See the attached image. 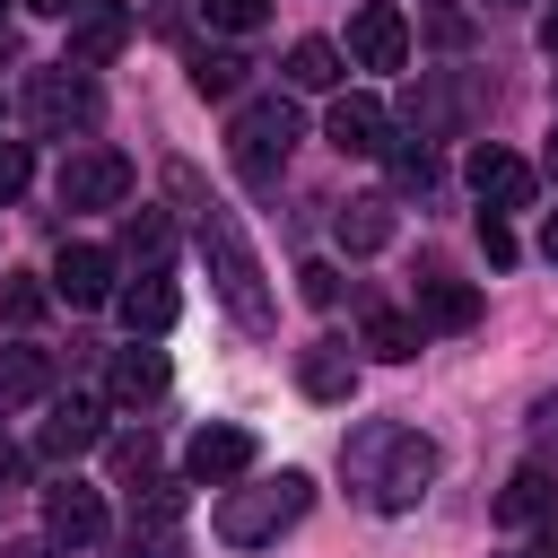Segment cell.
Wrapping results in <instances>:
<instances>
[{"label":"cell","instance_id":"cell-4","mask_svg":"<svg viewBox=\"0 0 558 558\" xmlns=\"http://www.w3.org/2000/svg\"><path fill=\"white\" fill-rule=\"evenodd\" d=\"M305 506H314V480H305V471L244 480V488H227V497H218V541H227V549H262V541H279Z\"/></svg>","mask_w":558,"mask_h":558},{"label":"cell","instance_id":"cell-40","mask_svg":"<svg viewBox=\"0 0 558 558\" xmlns=\"http://www.w3.org/2000/svg\"><path fill=\"white\" fill-rule=\"evenodd\" d=\"M17 558H52V549H44V541H26V549H17Z\"/></svg>","mask_w":558,"mask_h":558},{"label":"cell","instance_id":"cell-1","mask_svg":"<svg viewBox=\"0 0 558 558\" xmlns=\"http://www.w3.org/2000/svg\"><path fill=\"white\" fill-rule=\"evenodd\" d=\"M166 192H174V209H192V244H201V262H209L218 305H227L244 331H270V323H279V305H270V279H262V262H253V244H244L235 209H227V201H209L192 166H166Z\"/></svg>","mask_w":558,"mask_h":558},{"label":"cell","instance_id":"cell-39","mask_svg":"<svg viewBox=\"0 0 558 558\" xmlns=\"http://www.w3.org/2000/svg\"><path fill=\"white\" fill-rule=\"evenodd\" d=\"M541 52H549V61H558V17H549V26H541Z\"/></svg>","mask_w":558,"mask_h":558},{"label":"cell","instance_id":"cell-30","mask_svg":"<svg viewBox=\"0 0 558 558\" xmlns=\"http://www.w3.org/2000/svg\"><path fill=\"white\" fill-rule=\"evenodd\" d=\"M201 17H209L218 35H253V26L270 17V0H201Z\"/></svg>","mask_w":558,"mask_h":558},{"label":"cell","instance_id":"cell-37","mask_svg":"<svg viewBox=\"0 0 558 558\" xmlns=\"http://www.w3.org/2000/svg\"><path fill=\"white\" fill-rule=\"evenodd\" d=\"M0 480H17V445L9 436H0Z\"/></svg>","mask_w":558,"mask_h":558},{"label":"cell","instance_id":"cell-27","mask_svg":"<svg viewBox=\"0 0 558 558\" xmlns=\"http://www.w3.org/2000/svg\"><path fill=\"white\" fill-rule=\"evenodd\" d=\"M384 157H392V183H401V192H427V183H436V148H427L418 131H410V140H392Z\"/></svg>","mask_w":558,"mask_h":558},{"label":"cell","instance_id":"cell-2","mask_svg":"<svg viewBox=\"0 0 558 558\" xmlns=\"http://www.w3.org/2000/svg\"><path fill=\"white\" fill-rule=\"evenodd\" d=\"M340 471H349V488H357L375 514H410V506L427 497V480H436V436H418V427H401V418H366V427H349Z\"/></svg>","mask_w":558,"mask_h":558},{"label":"cell","instance_id":"cell-6","mask_svg":"<svg viewBox=\"0 0 558 558\" xmlns=\"http://www.w3.org/2000/svg\"><path fill=\"white\" fill-rule=\"evenodd\" d=\"M52 192H61V209H122L131 201V157L122 148H70Z\"/></svg>","mask_w":558,"mask_h":558},{"label":"cell","instance_id":"cell-9","mask_svg":"<svg viewBox=\"0 0 558 558\" xmlns=\"http://www.w3.org/2000/svg\"><path fill=\"white\" fill-rule=\"evenodd\" d=\"M349 61H357V70H401V61H410V17H401L392 0H366V9L349 17Z\"/></svg>","mask_w":558,"mask_h":558},{"label":"cell","instance_id":"cell-23","mask_svg":"<svg viewBox=\"0 0 558 558\" xmlns=\"http://www.w3.org/2000/svg\"><path fill=\"white\" fill-rule=\"evenodd\" d=\"M166 253H174V218L166 209H131L122 218V262L131 270H166Z\"/></svg>","mask_w":558,"mask_h":558},{"label":"cell","instance_id":"cell-16","mask_svg":"<svg viewBox=\"0 0 558 558\" xmlns=\"http://www.w3.org/2000/svg\"><path fill=\"white\" fill-rule=\"evenodd\" d=\"M113 314H122V331H131V340H157V331L183 314V296H174V279H166V270H140L131 288H113Z\"/></svg>","mask_w":558,"mask_h":558},{"label":"cell","instance_id":"cell-41","mask_svg":"<svg viewBox=\"0 0 558 558\" xmlns=\"http://www.w3.org/2000/svg\"><path fill=\"white\" fill-rule=\"evenodd\" d=\"M549 174H558V131H549Z\"/></svg>","mask_w":558,"mask_h":558},{"label":"cell","instance_id":"cell-25","mask_svg":"<svg viewBox=\"0 0 558 558\" xmlns=\"http://www.w3.org/2000/svg\"><path fill=\"white\" fill-rule=\"evenodd\" d=\"M288 87H340V44L296 35V44H288Z\"/></svg>","mask_w":558,"mask_h":558},{"label":"cell","instance_id":"cell-10","mask_svg":"<svg viewBox=\"0 0 558 558\" xmlns=\"http://www.w3.org/2000/svg\"><path fill=\"white\" fill-rule=\"evenodd\" d=\"M35 445H44V462H78V453H96V445H105V401H96V392H61Z\"/></svg>","mask_w":558,"mask_h":558},{"label":"cell","instance_id":"cell-38","mask_svg":"<svg viewBox=\"0 0 558 558\" xmlns=\"http://www.w3.org/2000/svg\"><path fill=\"white\" fill-rule=\"evenodd\" d=\"M541 253H549V262H558V209H549V227H541Z\"/></svg>","mask_w":558,"mask_h":558},{"label":"cell","instance_id":"cell-32","mask_svg":"<svg viewBox=\"0 0 558 558\" xmlns=\"http://www.w3.org/2000/svg\"><path fill=\"white\" fill-rule=\"evenodd\" d=\"M480 253H488V262H497V270H506V262H514V227H506V218H497V209H480Z\"/></svg>","mask_w":558,"mask_h":558},{"label":"cell","instance_id":"cell-34","mask_svg":"<svg viewBox=\"0 0 558 558\" xmlns=\"http://www.w3.org/2000/svg\"><path fill=\"white\" fill-rule=\"evenodd\" d=\"M296 279H305V305H340V270L331 262H305Z\"/></svg>","mask_w":558,"mask_h":558},{"label":"cell","instance_id":"cell-31","mask_svg":"<svg viewBox=\"0 0 558 558\" xmlns=\"http://www.w3.org/2000/svg\"><path fill=\"white\" fill-rule=\"evenodd\" d=\"M26 174H35L26 140H0V201H17V192H26Z\"/></svg>","mask_w":558,"mask_h":558},{"label":"cell","instance_id":"cell-3","mask_svg":"<svg viewBox=\"0 0 558 558\" xmlns=\"http://www.w3.org/2000/svg\"><path fill=\"white\" fill-rule=\"evenodd\" d=\"M296 140H305L296 105H288V96H253V105H235V122H227V166H235L253 192H279Z\"/></svg>","mask_w":558,"mask_h":558},{"label":"cell","instance_id":"cell-24","mask_svg":"<svg viewBox=\"0 0 558 558\" xmlns=\"http://www.w3.org/2000/svg\"><path fill=\"white\" fill-rule=\"evenodd\" d=\"M357 349H375L384 366H401V357H418V323H410V314H384V305H375V314L357 323Z\"/></svg>","mask_w":558,"mask_h":558},{"label":"cell","instance_id":"cell-21","mask_svg":"<svg viewBox=\"0 0 558 558\" xmlns=\"http://www.w3.org/2000/svg\"><path fill=\"white\" fill-rule=\"evenodd\" d=\"M105 392H113V401H122V410H148V401H157V392H166V357H157V349H140V340H131V349H122V357H113V384H105Z\"/></svg>","mask_w":558,"mask_h":558},{"label":"cell","instance_id":"cell-7","mask_svg":"<svg viewBox=\"0 0 558 558\" xmlns=\"http://www.w3.org/2000/svg\"><path fill=\"white\" fill-rule=\"evenodd\" d=\"M131 35H140V9H131V0H87V9L70 17V61H78V70H105Z\"/></svg>","mask_w":558,"mask_h":558},{"label":"cell","instance_id":"cell-29","mask_svg":"<svg viewBox=\"0 0 558 558\" xmlns=\"http://www.w3.org/2000/svg\"><path fill=\"white\" fill-rule=\"evenodd\" d=\"M113 471L140 488V480H157V436L140 427V436H113Z\"/></svg>","mask_w":558,"mask_h":558},{"label":"cell","instance_id":"cell-35","mask_svg":"<svg viewBox=\"0 0 558 558\" xmlns=\"http://www.w3.org/2000/svg\"><path fill=\"white\" fill-rule=\"evenodd\" d=\"M26 9H35V17H78L87 0H26Z\"/></svg>","mask_w":558,"mask_h":558},{"label":"cell","instance_id":"cell-15","mask_svg":"<svg viewBox=\"0 0 558 558\" xmlns=\"http://www.w3.org/2000/svg\"><path fill=\"white\" fill-rule=\"evenodd\" d=\"M44 532L70 541V549L105 541V497H96L87 480H52V488H44Z\"/></svg>","mask_w":558,"mask_h":558},{"label":"cell","instance_id":"cell-19","mask_svg":"<svg viewBox=\"0 0 558 558\" xmlns=\"http://www.w3.org/2000/svg\"><path fill=\"white\" fill-rule=\"evenodd\" d=\"M331 235H340V253H384L392 244V201L384 192H357L349 209H331Z\"/></svg>","mask_w":558,"mask_h":558},{"label":"cell","instance_id":"cell-42","mask_svg":"<svg viewBox=\"0 0 558 558\" xmlns=\"http://www.w3.org/2000/svg\"><path fill=\"white\" fill-rule=\"evenodd\" d=\"M497 9H514V0H497Z\"/></svg>","mask_w":558,"mask_h":558},{"label":"cell","instance_id":"cell-8","mask_svg":"<svg viewBox=\"0 0 558 558\" xmlns=\"http://www.w3.org/2000/svg\"><path fill=\"white\" fill-rule=\"evenodd\" d=\"M131 497H140V506H131V558H174V549H183V541H174V532H183V488H174V480H140Z\"/></svg>","mask_w":558,"mask_h":558},{"label":"cell","instance_id":"cell-33","mask_svg":"<svg viewBox=\"0 0 558 558\" xmlns=\"http://www.w3.org/2000/svg\"><path fill=\"white\" fill-rule=\"evenodd\" d=\"M532 453H541V462L558 471V392H549V401L532 410Z\"/></svg>","mask_w":558,"mask_h":558},{"label":"cell","instance_id":"cell-13","mask_svg":"<svg viewBox=\"0 0 558 558\" xmlns=\"http://www.w3.org/2000/svg\"><path fill=\"white\" fill-rule=\"evenodd\" d=\"M532 183H541V174H532L514 148H497V140H480V148H471V192H480L497 218H506V209H523V201H532Z\"/></svg>","mask_w":558,"mask_h":558},{"label":"cell","instance_id":"cell-11","mask_svg":"<svg viewBox=\"0 0 558 558\" xmlns=\"http://www.w3.org/2000/svg\"><path fill=\"white\" fill-rule=\"evenodd\" d=\"M235 471H253V427H227V418H218V427H201V436L183 445V480H192V488H227Z\"/></svg>","mask_w":558,"mask_h":558},{"label":"cell","instance_id":"cell-36","mask_svg":"<svg viewBox=\"0 0 558 558\" xmlns=\"http://www.w3.org/2000/svg\"><path fill=\"white\" fill-rule=\"evenodd\" d=\"M523 558H558V523H541V541H532Z\"/></svg>","mask_w":558,"mask_h":558},{"label":"cell","instance_id":"cell-18","mask_svg":"<svg viewBox=\"0 0 558 558\" xmlns=\"http://www.w3.org/2000/svg\"><path fill=\"white\" fill-rule=\"evenodd\" d=\"M296 392H305V401H349V392H357V357H349L340 340H305V349H296Z\"/></svg>","mask_w":558,"mask_h":558},{"label":"cell","instance_id":"cell-26","mask_svg":"<svg viewBox=\"0 0 558 558\" xmlns=\"http://www.w3.org/2000/svg\"><path fill=\"white\" fill-rule=\"evenodd\" d=\"M244 70H253L244 52H192V87H201V96H235Z\"/></svg>","mask_w":558,"mask_h":558},{"label":"cell","instance_id":"cell-20","mask_svg":"<svg viewBox=\"0 0 558 558\" xmlns=\"http://www.w3.org/2000/svg\"><path fill=\"white\" fill-rule=\"evenodd\" d=\"M418 314H427L436 331H471V323H480V288H471V279L427 270V279H418Z\"/></svg>","mask_w":558,"mask_h":558},{"label":"cell","instance_id":"cell-17","mask_svg":"<svg viewBox=\"0 0 558 558\" xmlns=\"http://www.w3.org/2000/svg\"><path fill=\"white\" fill-rule=\"evenodd\" d=\"M497 523H514V532L558 523V471H549V462H523V471L497 488Z\"/></svg>","mask_w":558,"mask_h":558},{"label":"cell","instance_id":"cell-5","mask_svg":"<svg viewBox=\"0 0 558 558\" xmlns=\"http://www.w3.org/2000/svg\"><path fill=\"white\" fill-rule=\"evenodd\" d=\"M17 113H26V131H35V140H70V131H87V122H96V78H87L78 61L26 70V87H17Z\"/></svg>","mask_w":558,"mask_h":558},{"label":"cell","instance_id":"cell-22","mask_svg":"<svg viewBox=\"0 0 558 558\" xmlns=\"http://www.w3.org/2000/svg\"><path fill=\"white\" fill-rule=\"evenodd\" d=\"M52 392V349H0V410H26Z\"/></svg>","mask_w":558,"mask_h":558},{"label":"cell","instance_id":"cell-28","mask_svg":"<svg viewBox=\"0 0 558 558\" xmlns=\"http://www.w3.org/2000/svg\"><path fill=\"white\" fill-rule=\"evenodd\" d=\"M44 305H52V288H44V279H17V270L0 279V323H17V331H26V323H44Z\"/></svg>","mask_w":558,"mask_h":558},{"label":"cell","instance_id":"cell-12","mask_svg":"<svg viewBox=\"0 0 558 558\" xmlns=\"http://www.w3.org/2000/svg\"><path fill=\"white\" fill-rule=\"evenodd\" d=\"M323 140H331L340 157H384V148H392V113H384V96H340L331 122H323Z\"/></svg>","mask_w":558,"mask_h":558},{"label":"cell","instance_id":"cell-14","mask_svg":"<svg viewBox=\"0 0 558 558\" xmlns=\"http://www.w3.org/2000/svg\"><path fill=\"white\" fill-rule=\"evenodd\" d=\"M113 262H122V253H105V244H61L52 296H61V305H113Z\"/></svg>","mask_w":558,"mask_h":558}]
</instances>
